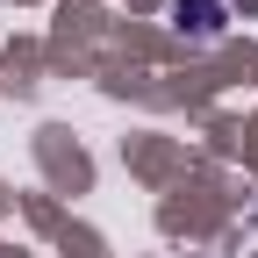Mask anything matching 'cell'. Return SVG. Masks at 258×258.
Segmentation results:
<instances>
[{
    "label": "cell",
    "mask_w": 258,
    "mask_h": 258,
    "mask_svg": "<svg viewBox=\"0 0 258 258\" xmlns=\"http://www.w3.org/2000/svg\"><path fill=\"white\" fill-rule=\"evenodd\" d=\"M172 22H179V36H186V29H194V36H222V0H179V8H172Z\"/></svg>",
    "instance_id": "6da1fadb"
}]
</instances>
